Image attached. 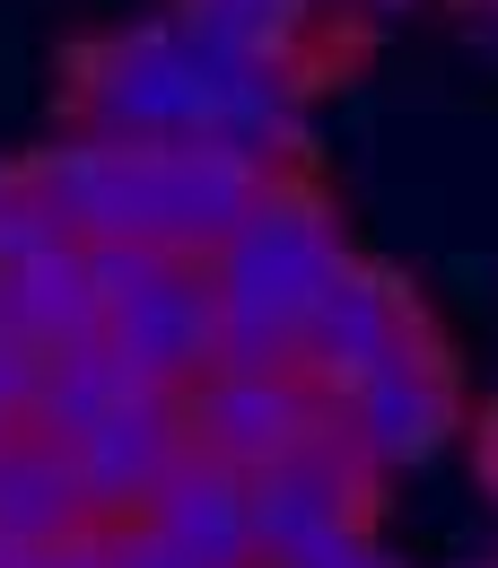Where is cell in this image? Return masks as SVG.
<instances>
[{"instance_id":"obj_1","label":"cell","mask_w":498,"mask_h":568,"mask_svg":"<svg viewBox=\"0 0 498 568\" xmlns=\"http://www.w3.org/2000/svg\"><path fill=\"white\" fill-rule=\"evenodd\" d=\"M350 263V236L333 193L288 166L263 193V211L245 219L211 263V297H218V358L211 367H297V315L315 306V288Z\"/></svg>"},{"instance_id":"obj_2","label":"cell","mask_w":498,"mask_h":568,"mask_svg":"<svg viewBox=\"0 0 498 568\" xmlns=\"http://www.w3.org/2000/svg\"><path fill=\"white\" fill-rule=\"evenodd\" d=\"M420 342H437V315H428V297L411 288V272L350 254L333 281L315 288V306L297 315V376L315 394H333V385H350V376L385 367V358L420 351Z\"/></svg>"},{"instance_id":"obj_3","label":"cell","mask_w":498,"mask_h":568,"mask_svg":"<svg viewBox=\"0 0 498 568\" xmlns=\"http://www.w3.org/2000/svg\"><path fill=\"white\" fill-rule=\"evenodd\" d=\"M385 481H394V473L324 412L297 446H281V455L254 473L263 560L288 551V542H306V534H333V525H385Z\"/></svg>"},{"instance_id":"obj_4","label":"cell","mask_w":498,"mask_h":568,"mask_svg":"<svg viewBox=\"0 0 498 568\" xmlns=\"http://www.w3.org/2000/svg\"><path fill=\"white\" fill-rule=\"evenodd\" d=\"M324 412L350 428L385 473H411L428 455H446L455 428H472V412H464V367L446 351V333L420 342V351H403V358H385V367H367V376H350V385H333Z\"/></svg>"},{"instance_id":"obj_5","label":"cell","mask_w":498,"mask_h":568,"mask_svg":"<svg viewBox=\"0 0 498 568\" xmlns=\"http://www.w3.org/2000/svg\"><path fill=\"white\" fill-rule=\"evenodd\" d=\"M175 403H184V437L236 473H263L281 446L324 420V394L297 367H202Z\"/></svg>"},{"instance_id":"obj_6","label":"cell","mask_w":498,"mask_h":568,"mask_svg":"<svg viewBox=\"0 0 498 568\" xmlns=\"http://www.w3.org/2000/svg\"><path fill=\"white\" fill-rule=\"evenodd\" d=\"M184 446H193V437H184V403H175L166 385H141L132 403H114L88 437H71V473H79L88 516H96V525H132L149 507V490L175 473Z\"/></svg>"},{"instance_id":"obj_7","label":"cell","mask_w":498,"mask_h":568,"mask_svg":"<svg viewBox=\"0 0 498 568\" xmlns=\"http://www.w3.org/2000/svg\"><path fill=\"white\" fill-rule=\"evenodd\" d=\"M157 542H175L184 560L202 568H263V525H254V473L218 464L202 446L175 455V473L149 490V507L132 516Z\"/></svg>"},{"instance_id":"obj_8","label":"cell","mask_w":498,"mask_h":568,"mask_svg":"<svg viewBox=\"0 0 498 568\" xmlns=\"http://www.w3.org/2000/svg\"><path fill=\"white\" fill-rule=\"evenodd\" d=\"M105 342L132 358L141 385L184 394L202 367L218 358V297L202 263H166L149 288H132L123 306H105Z\"/></svg>"},{"instance_id":"obj_9","label":"cell","mask_w":498,"mask_h":568,"mask_svg":"<svg viewBox=\"0 0 498 568\" xmlns=\"http://www.w3.org/2000/svg\"><path fill=\"white\" fill-rule=\"evenodd\" d=\"M88 498H79L71 446H53L44 428H0V534L9 542H71L88 534Z\"/></svg>"},{"instance_id":"obj_10","label":"cell","mask_w":498,"mask_h":568,"mask_svg":"<svg viewBox=\"0 0 498 568\" xmlns=\"http://www.w3.org/2000/svg\"><path fill=\"white\" fill-rule=\"evenodd\" d=\"M141 394V376H132V358L114 351L105 333H88V342H62V351H44V385H35V420L53 446H71L88 428L105 420L114 403H132Z\"/></svg>"},{"instance_id":"obj_11","label":"cell","mask_w":498,"mask_h":568,"mask_svg":"<svg viewBox=\"0 0 498 568\" xmlns=\"http://www.w3.org/2000/svg\"><path fill=\"white\" fill-rule=\"evenodd\" d=\"M9 297H18V333H27L35 351H62V342L105 333V297H96V272H88L79 236L53 245V254H35V263H18V272H9Z\"/></svg>"},{"instance_id":"obj_12","label":"cell","mask_w":498,"mask_h":568,"mask_svg":"<svg viewBox=\"0 0 498 568\" xmlns=\"http://www.w3.org/2000/svg\"><path fill=\"white\" fill-rule=\"evenodd\" d=\"M175 18L227 53H254V62H281V71H297V53L315 36L306 0H175Z\"/></svg>"},{"instance_id":"obj_13","label":"cell","mask_w":498,"mask_h":568,"mask_svg":"<svg viewBox=\"0 0 498 568\" xmlns=\"http://www.w3.org/2000/svg\"><path fill=\"white\" fill-rule=\"evenodd\" d=\"M53 245H71V227L44 211V193H35V175H27V158H0V272L35 263V254H53Z\"/></svg>"},{"instance_id":"obj_14","label":"cell","mask_w":498,"mask_h":568,"mask_svg":"<svg viewBox=\"0 0 498 568\" xmlns=\"http://www.w3.org/2000/svg\"><path fill=\"white\" fill-rule=\"evenodd\" d=\"M263 568H411V560L385 542V525H333V534H306V542L272 551Z\"/></svg>"},{"instance_id":"obj_15","label":"cell","mask_w":498,"mask_h":568,"mask_svg":"<svg viewBox=\"0 0 498 568\" xmlns=\"http://www.w3.org/2000/svg\"><path fill=\"white\" fill-rule=\"evenodd\" d=\"M79 254H88V272H96V297H105V306H123V297L149 288L166 263H184V254H166V245H149V236H88Z\"/></svg>"},{"instance_id":"obj_16","label":"cell","mask_w":498,"mask_h":568,"mask_svg":"<svg viewBox=\"0 0 498 568\" xmlns=\"http://www.w3.org/2000/svg\"><path fill=\"white\" fill-rule=\"evenodd\" d=\"M35 385H44V351L27 333H0V428L35 420Z\"/></svg>"},{"instance_id":"obj_17","label":"cell","mask_w":498,"mask_h":568,"mask_svg":"<svg viewBox=\"0 0 498 568\" xmlns=\"http://www.w3.org/2000/svg\"><path fill=\"white\" fill-rule=\"evenodd\" d=\"M105 568H202V560H184V551L157 542L149 525H105Z\"/></svg>"},{"instance_id":"obj_18","label":"cell","mask_w":498,"mask_h":568,"mask_svg":"<svg viewBox=\"0 0 498 568\" xmlns=\"http://www.w3.org/2000/svg\"><path fill=\"white\" fill-rule=\"evenodd\" d=\"M472 473H481V490H490V516H498V394L472 412Z\"/></svg>"},{"instance_id":"obj_19","label":"cell","mask_w":498,"mask_h":568,"mask_svg":"<svg viewBox=\"0 0 498 568\" xmlns=\"http://www.w3.org/2000/svg\"><path fill=\"white\" fill-rule=\"evenodd\" d=\"M44 568H105V525H88V534H71V542H53V560Z\"/></svg>"},{"instance_id":"obj_20","label":"cell","mask_w":498,"mask_h":568,"mask_svg":"<svg viewBox=\"0 0 498 568\" xmlns=\"http://www.w3.org/2000/svg\"><path fill=\"white\" fill-rule=\"evenodd\" d=\"M44 560H53L44 542H9V534H0V568H44Z\"/></svg>"},{"instance_id":"obj_21","label":"cell","mask_w":498,"mask_h":568,"mask_svg":"<svg viewBox=\"0 0 498 568\" xmlns=\"http://www.w3.org/2000/svg\"><path fill=\"white\" fill-rule=\"evenodd\" d=\"M0 333H18V297H9V272H0Z\"/></svg>"},{"instance_id":"obj_22","label":"cell","mask_w":498,"mask_h":568,"mask_svg":"<svg viewBox=\"0 0 498 568\" xmlns=\"http://www.w3.org/2000/svg\"><path fill=\"white\" fill-rule=\"evenodd\" d=\"M333 9H358V0H306V18H333Z\"/></svg>"},{"instance_id":"obj_23","label":"cell","mask_w":498,"mask_h":568,"mask_svg":"<svg viewBox=\"0 0 498 568\" xmlns=\"http://www.w3.org/2000/svg\"><path fill=\"white\" fill-rule=\"evenodd\" d=\"M358 9H403V0H358Z\"/></svg>"},{"instance_id":"obj_24","label":"cell","mask_w":498,"mask_h":568,"mask_svg":"<svg viewBox=\"0 0 498 568\" xmlns=\"http://www.w3.org/2000/svg\"><path fill=\"white\" fill-rule=\"evenodd\" d=\"M472 568H498V560H472Z\"/></svg>"}]
</instances>
